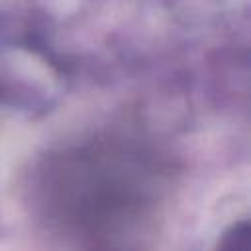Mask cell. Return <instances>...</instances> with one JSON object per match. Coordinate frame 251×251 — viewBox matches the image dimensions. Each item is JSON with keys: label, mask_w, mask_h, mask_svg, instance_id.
Wrapping results in <instances>:
<instances>
[{"label": "cell", "mask_w": 251, "mask_h": 251, "mask_svg": "<svg viewBox=\"0 0 251 251\" xmlns=\"http://www.w3.org/2000/svg\"><path fill=\"white\" fill-rule=\"evenodd\" d=\"M222 247H229V249L247 247V224L235 226V227L226 235V241L222 243Z\"/></svg>", "instance_id": "cell-1"}]
</instances>
